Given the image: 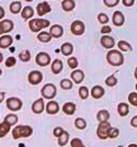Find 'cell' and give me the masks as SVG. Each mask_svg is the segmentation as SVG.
<instances>
[{
	"label": "cell",
	"instance_id": "1",
	"mask_svg": "<svg viewBox=\"0 0 137 147\" xmlns=\"http://www.w3.org/2000/svg\"><path fill=\"white\" fill-rule=\"evenodd\" d=\"M106 61L110 65L118 67L121 65H123L124 63V56L121 53V51L116 49H111L107 54H106Z\"/></svg>",
	"mask_w": 137,
	"mask_h": 147
},
{
	"label": "cell",
	"instance_id": "2",
	"mask_svg": "<svg viewBox=\"0 0 137 147\" xmlns=\"http://www.w3.org/2000/svg\"><path fill=\"white\" fill-rule=\"evenodd\" d=\"M33 134V129L29 125H18L12 131V137L14 140L22 137H30Z\"/></svg>",
	"mask_w": 137,
	"mask_h": 147
},
{
	"label": "cell",
	"instance_id": "3",
	"mask_svg": "<svg viewBox=\"0 0 137 147\" xmlns=\"http://www.w3.org/2000/svg\"><path fill=\"white\" fill-rule=\"evenodd\" d=\"M50 21L46 19H32L31 21H29V28L34 33L40 32L41 30L50 26Z\"/></svg>",
	"mask_w": 137,
	"mask_h": 147
},
{
	"label": "cell",
	"instance_id": "4",
	"mask_svg": "<svg viewBox=\"0 0 137 147\" xmlns=\"http://www.w3.org/2000/svg\"><path fill=\"white\" fill-rule=\"evenodd\" d=\"M41 93L44 97V99H48V100H52L56 97L57 94V89L56 86L54 84H46L44 85V87L41 90Z\"/></svg>",
	"mask_w": 137,
	"mask_h": 147
},
{
	"label": "cell",
	"instance_id": "5",
	"mask_svg": "<svg viewBox=\"0 0 137 147\" xmlns=\"http://www.w3.org/2000/svg\"><path fill=\"white\" fill-rule=\"evenodd\" d=\"M7 108L12 112H17V111H20L22 109V105H23V102L20 100L19 98H9L7 100Z\"/></svg>",
	"mask_w": 137,
	"mask_h": 147
},
{
	"label": "cell",
	"instance_id": "6",
	"mask_svg": "<svg viewBox=\"0 0 137 147\" xmlns=\"http://www.w3.org/2000/svg\"><path fill=\"white\" fill-rule=\"evenodd\" d=\"M111 127L110 123L109 122H100L99 126L97 129V135L100 140H106L109 138L107 137V133H109V129Z\"/></svg>",
	"mask_w": 137,
	"mask_h": 147
},
{
	"label": "cell",
	"instance_id": "7",
	"mask_svg": "<svg viewBox=\"0 0 137 147\" xmlns=\"http://www.w3.org/2000/svg\"><path fill=\"white\" fill-rule=\"evenodd\" d=\"M85 30H86V26H85V23L82 21H79V20H76L74 21L71 25H70V31L74 35H82L85 33Z\"/></svg>",
	"mask_w": 137,
	"mask_h": 147
},
{
	"label": "cell",
	"instance_id": "8",
	"mask_svg": "<svg viewBox=\"0 0 137 147\" xmlns=\"http://www.w3.org/2000/svg\"><path fill=\"white\" fill-rule=\"evenodd\" d=\"M28 80L33 86L38 85L43 80V74L41 71H38V70H32L31 73L29 74V76H28Z\"/></svg>",
	"mask_w": 137,
	"mask_h": 147
},
{
	"label": "cell",
	"instance_id": "9",
	"mask_svg": "<svg viewBox=\"0 0 137 147\" xmlns=\"http://www.w3.org/2000/svg\"><path fill=\"white\" fill-rule=\"evenodd\" d=\"M35 61L38 66L41 67H45L47 65L50 64V56L47 54V53H44V52H41L38 53L36 57H35Z\"/></svg>",
	"mask_w": 137,
	"mask_h": 147
},
{
	"label": "cell",
	"instance_id": "10",
	"mask_svg": "<svg viewBox=\"0 0 137 147\" xmlns=\"http://www.w3.org/2000/svg\"><path fill=\"white\" fill-rule=\"evenodd\" d=\"M101 45L103 46V47H105L107 49H112L114 47V45H115V41H114V38L111 36H109V35H103V36L101 37Z\"/></svg>",
	"mask_w": 137,
	"mask_h": 147
},
{
	"label": "cell",
	"instance_id": "11",
	"mask_svg": "<svg viewBox=\"0 0 137 147\" xmlns=\"http://www.w3.org/2000/svg\"><path fill=\"white\" fill-rule=\"evenodd\" d=\"M50 34L52 38H58V37H62V34H64V29H62V25L59 24H55L50 28Z\"/></svg>",
	"mask_w": 137,
	"mask_h": 147
},
{
	"label": "cell",
	"instance_id": "12",
	"mask_svg": "<svg viewBox=\"0 0 137 147\" xmlns=\"http://www.w3.org/2000/svg\"><path fill=\"white\" fill-rule=\"evenodd\" d=\"M50 10H52V8L47 2H41L36 7V12L40 17H43L44 14H47L48 12H50Z\"/></svg>",
	"mask_w": 137,
	"mask_h": 147
},
{
	"label": "cell",
	"instance_id": "13",
	"mask_svg": "<svg viewBox=\"0 0 137 147\" xmlns=\"http://www.w3.org/2000/svg\"><path fill=\"white\" fill-rule=\"evenodd\" d=\"M45 110L48 114H52V115L57 114L59 112V104L57 103L56 101H50L48 103L46 104Z\"/></svg>",
	"mask_w": 137,
	"mask_h": 147
},
{
	"label": "cell",
	"instance_id": "14",
	"mask_svg": "<svg viewBox=\"0 0 137 147\" xmlns=\"http://www.w3.org/2000/svg\"><path fill=\"white\" fill-rule=\"evenodd\" d=\"M13 22L11 20H3V21H0V30L2 33H9L13 30Z\"/></svg>",
	"mask_w": 137,
	"mask_h": 147
},
{
	"label": "cell",
	"instance_id": "15",
	"mask_svg": "<svg viewBox=\"0 0 137 147\" xmlns=\"http://www.w3.org/2000/svg\"><path fill=\"white\" fill-rule=\"evenodd\" d=\"M32 111L35 114H41L44 111V100L43 99H38L35 100V102L32 104Z\"/></svg>",
	"mask_w": 137,
	"mask_h": 147
},
{
	"label": "cell",
	"instance_id": "16",
	"mask_svg": "<svg viewBox=\"0 0 137 147\" xmlns=\"http://www.w3.org/2000/svg\"><path fill=\"white\" fill-rule=\"evenodd\" d=\"M113 24L115 26H121V25L124 24L125 22V17L124 14L121 12V11H116L113 14Z\"/></svg>",
	"mask_w": 137,
	"mask_h": 147
},
{
	"label": "cell",
	"instance_id": "17",
	"mask_svg": "<svg viewBox=\"0 0 137 147\" xmlns=\"http://www.w3.org/2000/svg\"><path fill=\"white\" fill-rule=\"evenodd\" d=\"M70 77H71V79H73L74 82H76V84H80V82H82L83 79H85V74H83L82 70L75 69V70L71 73Z\"/></svg>",
	"mask_w": 137,
	"mask_h": 147
},
{
	"label": "cell",
	"instance_id": "18",
	"mask_svg": "<svg viewBox=\"0 0 137 147\" xmlns=\"http://www.w3.org/2000/svg\"><path fill=\"white\" fill-rule=\"evenodd\" d=\"M62 112L67 115H73L76 112V104L73 102H66L62 108Z\"/></svg>",
	"mask_w": 137,
	"mask_h": 147
},
{
	"label": "cell",
	"instance_id": "19",
	"mask_svg": "<svg viewBox=\"0 0 137 147\" xmlns=\"http://www.w3.org/2000/svg\"><path fill=\"white\" fill-rule=\"evenodd\" d=\"M13 38L10 35H2L0 36V49H7L10 45H12Z\"/></svg>",
	"mask_w": 137,
	"mask_h": 147
},
{
	"label": "cell",
	"instance_id": "20",
	"mask_svg": "<svg viewBox=\"0 0 137 147\" xmlns=\"http://www.w3.org/2000/svg\"><path fill=\"white\" fill-rule=\"evenodd\" d=\"M50 68H52L53 74L58 75V74L62 70V68H64V64H62V61H60V59H55V61H53V63H52Z\"/></svg>",
	"mask_w": 137,
	"mask_h": 147
},
{
	"label": "cell",
	"instance_id": "21",
	"mask_svg": "<svg viewBox=\"0 0 137 147\" xmlns=\"http://www.w3.org/2000/svg\"><path fill=\"white\" fill-rule=\"evenodd\" d=\"M104 89L102 88L101 86H94L92 89H91V96H92V98L94 99H100L102 98L103 96H104Z\"/></svg>",
	"mask_w": 137,
	"mask_h": 147
},
{
	"label": "cell",
	"instance_id": "22",
	"mask_svg": "<svg viewBox=\"0 0 137 147\" xmlns=\"http://www.w3.org/2000/svg\"><path fill=\"white\" fill-rule=\"evenodd\" d=\"M76 7L75 0H62V8L64 11L69 12V11H73Z\"/></svg>",
	"mask_w": 137,
	"mask_h": 147
},
{
	"label": "cell",
	"instance_id": "23",
	"mask_svg": "<svg viewBox=\"0 0 137 147\" xmlns=\"http://www.w3.org/2000/svg\"><path fill=\"white\" fill-rule=\"evenodd\" d=\"M118 112L121 117H126L130 113V107H128V104L125 103V102L120 103L118 105Z\"/></svg>",
	"mask_w": 137,
	"mask_h": 147
},
{
	"label": "cell",
	"instance_id": "24",
	"mask_svg": "<svg viewBox=\"0 0 137 147\" xmlns=\"http://www.w3.org/2000/svg\"><path fill=\"white\" fill-rule=\"evenodd\" d=\"M21 16H22V18L24 19V20L31 19L32 17L34 16V10H33V8L30 6L24 7L23 10H22V12H21Z\"/></svg>",
	"mask_w": 137,
	"mask_h": 147
},
{
	"label": "cell",
	"instance_id": "25",
	"mask_svg": "<svg viewBox=\"0 0 137 147\" xmlns=\"http://www.w3.org/2000/svg\"><path fill=\"white\" fill-rule=\"evenodd\" d=\"M60 51H62V55L69 56L71 55L73 52H74V46H73V44L70 43H64L62 45V47H60Z\"/></svg>",
	"mask_w": 137,
	"mask_h": 147
},
{
	"label": "cell",
	"instance_id": "26",
	"mask_svg": "<svg viewBox=\"0 0 137 147\" xmlns=\"http://www.w3.org/2000/svg\"><path fill=\"white\" fill-rule=\"evenodd\" d=\"M110 119V113L106 110H100L97 114V120L99 122H107Z\"/></svg>",
	"mask_w": 137,
	"mask_h": 147
},
{
	"label": "cell",
	"instance_id": "27",
	"mask_svg": "<svg viewBox=\"0 0 137 147\" xmlns=\"http://www.w3.org/2000/svg\"><path fill=\"white\" fill-rule=\"evenodd\" d=\"M38 40L42 43H48L50 40H52V36L48 32H40L38 35Z\"/></svg>",
	"mask_w": 137,
	"mask_h": 147
},
{
	"label": "cell",
	"instance_id": "28",
	"mask_svg": "<svg viewBox=\"0 0 137 147\" xmlns=\"http://www.w3.org/2000/svg\"><path fill=\"white\" fill-rule=\"evenodd\" d=\"M10 129H11V126L6 122H2L0 123V138H2V137H5L9 132H10Z\"/></svg>",
	"mask_w": 137,
	"mask_h": 147
},
{
	"label": "cell",
	"instance_id": "29",
	"mask_svg": "<svg viewBox=\"0 0 137 147\" xmlns=\"http://www.w3.org/2000/svg\"><path fill=\"white\" fill-rule=\"evenodd\" d=\"M18 120H19V117H17L15 114H8V115H6V117H5L3 122L8 123L10 126H13V125H15V124L18 123Z\"/></svg>",
	"mask_w": 137,
	"mask_h": 147
},
{
	"label": "cell",
	"instance_id": "30",
	"mask_svg": "<svg viewBox=\"0 0 137 147\" xmlns=\"http://www.w3.org/2000/svg\"><path fill=\"white\" fill-rule=\"evenodd\" d=\"M68 141H69L68 132L64 131V132H62V134L58 137V145H59V146H65V145H67V144H68Z\"/></svg>",
	"mask_w": 137,
	"mask_h": 147
},
{
	"label": "cell",
	"instance_id": "31",
	"mask_svg": "<svg viewBox=\"0 0 137 147\" xmlns=\"http://www.w3.org/2000/svg\"><path fill=\"white\" fill-rule=\"evenodd\" d=\"M19 59L21 61H29L31 59V53H30V51H28V49H24V51H22V52H20L19 53Z\"/></svg>",
	"mask_w": 137,
	"mask_h": 147
},
{
	"label": "cell",
	"instance_id": "32",
	"mask_svg": "<svg viewBox=\"0 0 137 147\" xmlns=\"http://www.w3.org/2000/svg\"><path fill=\"white\" fill-rule=\"evenodd\" d=\"M21 9H22V5H21L20 1H13L12 3L10 5V11L12 13H14V14L20 12Z\"/></svg>",
	"mask_w": 137,
	"mask_h": 147
},
{
	"label": "cell",
	"instance_id": "33",
	"mask_svg": "<svg viewBox=\"0 0 137 147\" xmlns=\"http://www.w3.org/2000/svg\"><path fill=\"white\" fill-rule=\"evenodd\" d=\"M75 126L78 129H85L86 126H87V122H86V120L82 119V117H77L75 120Z\"/></svg>",
	"mask_w": 137,
	"mask_h": 147
},
{
	"label": "cell",
	"instance_id": "34",
	"mask_svg": "<svg viewBox=\"0 0 137 147\" xmlns=\"http://www.w3.org/2000/svg\"><path fill=\"white\" fill-rule=\"evenodd\" d=\"M118 46L120 51H123V52H130V51H132L131 44L127 43L126 41H120L118 43Z\"/></svg>",
	"mask_w": 137,
	"mask_h": 147
},
{
	"label": "cell",
	"instance_id": "35",
	"mask_svg": "<svg viewBox=\"0 0 137 147\" xmlns=\"http://www.w3.org/2000/svg\"><path fill=\"white\" fill-rule=\"evenodd\" d=\"M73 85H74V82L69 79H62L60 81V87L64 90H70L73 88Z\"/></svg>",
	"mask_w": 137,
	"mask_h": 147
},
{
	"label": "cell",
	"instance_id": "36",
	"mask_svg": "<svg viewBox=\"0 0 137 147\" xmlns=\"http://www.w3.org/2000/svg\"><path fill=\"white\" fill-rule=\"evenodd\" d=\"M79 96H80V98L82 99V100H86V99L89 97V90H88L87 87L82 86L79 88Z\"/></svg>",
	"mask_w": 137,
	"mask_h": 147
},
{
	"label": "cell",
	"instance_id": "37",
	"mask_svg": "<svg viewBox=\"0 0 137 147\" xmlns=\"http://www.w3.org/2000/svg\"><path fill=\"white\" fill-rule=\"evenodd\" d=\"M116 84H118V79H116V77H114V75H112V76H109V77L105 79V85H106V86L114 87Z\"/></svg>",
	"mask_w": 137,
	"mask_h": 147
},
{
	"label": "cell",
	"instance_id": "38",
	"mask_svg": "<svg viewBox=\"0 0 137 147\" xmlns=\"http://www.w3.org/2000/svg\"><path fill=\"white\" fill-rule=\"evenodd\" d=\"M118 135H120L118 129H116V127H110L109 133H107V137L109 138H116Z\"/></svg>",
	"mask_w": 137,
	"mask_h": 147
},
{
	"label": "cell",
	"instance_id": "39",
	"mask_svg": "<svg viewBox=\"0 0 137 147\" xmlns=\"http://www.w3.org/2000/svg\"><path fill=\"white\" fill-rule=\"evenodd\" d=\"M128 102L134 105V107H137V92H132L128 94Z\"/></svg>",
	"mask_w": 137,
	"mask_h": 147
},
{
	"label": "cell",
	"instance_id": "40",
	"mask_svg": "<svg viewBox=\"0 0 137 147\" xmlns=\"http://www.w3.org/2000/svg\"><path fill=\"white\" fill-rule=\"evenodd\" d=\"M67 64H68L69 68L71 69H75L78 66V59L76 57H69L68 61H67Z\"/></svg>",
	"mask_w": 137,
	"mask_h": 147
},
{
	"label": "cell",
	"instance_id": "41",
	"mask_svg": "<svg viewBox=\"0 0 137 147\" xmlns=\"http://www.w3.org/2000/svg\"><path fill=\"white\" fill-rule=\"evenodd\" d=\"M70 146L71 147H86L83 145L82 141L79 140V138H73V140L70 141Z\"/></svg>",
	"mask_w": 137,
	"mask_h": 147
},
{
	"label": "cell",
	"instance_id": "42",
	"mask_svg": "<svg viewBox=\"0 0 137 147\" xmlns=\"http://www.w3.org/2000/svg\"><path fill=\"white\" fill-rule=\"evenodd\" d=\"M98 20H99L100 23H102V24H106V23L109 22V17L106 16L105 13H99V16H98Z\"/></svg>",
	"mask_w": 137,
	"mask_h": 147
},
{
	"label": "cell",
	"instance_id": "43",
	"mask_svg": "<svg viewBox=\"0 0 137 147\" xmlns=\"http://www.w3.org/2000/svg\"><path fill=\"white\" fill-rule=\"evenodd\" d=\"M15 64H17V58H15V57H13V56L8 57V59L6 61V66H7V67H13Z\"/></svg>",
	"mask_w": 137,
	"mask_h": 147
},
{
	"label": "cell",
	"instance_id": "44",
	"mask_svg": "<svg viewBox=\"0 0 137 147\" xmlns=\"http://www.w3.org/2000/svg\"><path fill=\"white\" fill-rule=\"evenodd\" d=\"M103 2H104V5H105L106 7L113 8V7L118 6L120 0H103Z\"/></svg>",
	"mask_w": 137,
	"mask_h": 147
},
{
	"label": "cell",
	"instance_id": "45",
	"mask_svg": "<svg viewBox=\"0 0 137 147\" xmlns=\"http://www.w3.org/2000/svg\"><path fill=\"white\" fill-rule=\"evenodd\" d=\"M62 132H64V129H62L60 126H57V127H55V129H54V131H53V134H54V136H55V137H57V138H58V137L62 134Z\"/></svg>",
	"mask_w": 137,
	"mask_h": 147
},
{
	"label": "cell",
	"instance_id": "46",
	"mask_svg": "<svg viewBox=\"0 0 137 147\" xmlns=\"http://www.w3.org/2000/svg\"><path fill=\"white\" fill-rule=\"evenodd\" d=\"M111 28L109 26V25H104L102 29H101V32L103 33V34H107V33H111Z\"/></svg>",
	"mask_w": 137,
	"mask_h": 147
},
{
	"label": "cell",
	"instance_id": "47",
	"mask_svg": "<svg viewBox=\"0 0 137 147\" xmlns=\"http://www.w3.org/2000/svg\"><path fill=\"white\" fill-rule=\"evenodd\" d=\"M123 5L125 7H132L134 5V0H123Z\"/></svg>",
	"mask_w": 137,
	"mask_h": 147
},
{
	"label": "cell",
	"instance_id": "48",
	"mask_svg": "<svg viewBox=\"0 0 137 147\" xmlns=\"http://www.w3.org/2000/svg\"><path fill=\"white\" fill-rule=\"evenodd\" d=\"M131 125L132 126H134V127H137V115H135V117L132 119Z\"/></svg>",
	"mask_w": 137,
	"mask_h": 147
},
{
	"label": "cell",
	"instance_id": "49",
	"mask_svg": "<svg viewBox=\"0 0 137 147\" xmlns=\"http://www.w3.org/2000/svg\"><path fill=\"white\" fill-rule=\"evenodd\" d=\"M5 17V10H3V8L2 7H0V20Z\"/></svg>",
	"mask_w": 137,
	"mask_h": 147
},
{
	"label": "cell",
	"instance_id": "50",
	"mask_svg": "<svg viewBox=\"0 0 137 147\" xmlns=\"http://www.w3.org/2000/svg\"><path fill=\"white\" fill-rule=\"evenodd\" d=\"M5 96H6V93H5V92H0V103L5 100Z\"/></svg>",
	"mask_w": 137,
	"mask_h": 147
},
{
	"label": "cell",
	"instance_id": "51",
	"mask_svg": "<svg viewBox=\"0 0 137 147\" xmlns=\"http://www.w3.org/2000/svg\"><path fill=\"white\" fill-rule=\"evenodd\" d=\"M2 61H3V55H2L1 53H0V63H1Z\"/></svg>",
	"mask_w": 137,
	"mask_h": 147
},
{
	"label": "cell",
	"instance_id": "52",
	"mask_svg": "<svg viewBox=\"0 0 137 147\" xmlns=\"http://www.w3.org/2000/svg\"><path fill=\"white\" fill-rule=\"evenodd\" d=\"M128 147H137V145H136V144H130V145H128Z\"/></svg>",
	"mask_w": 137,
	"mask_h": 147
},
{
	"label": "cell",
	"instance_id": "53",
	"mask_svg": "<svg viewBox=\"0 0 137 147\" xmlns=\"http://www.w3.org/2000/svg\"><path fill=\"white\" fill-rule=\"evenodd\" d=\"M135 78L137 79V67H136V69H135Z\"/></svg>",
	"mask_w": 137,
	"mask_h": 147
},
{
	"label": "cell",
	"instance_id": "54",
	"mask_svg": "<svg viewBox=\"0 0 137 147\" xmlns=\"http://www.w3.org/2000/svg\"><path fill=\"white\" fill-rule=\"evenodd\" d=\"M26 2H31V1H33V0H25Z\"/></svg>",
	"mask_w": 137,
	"mask_h": 147
},
{
	"label": "cell",
	"instance_id": "55",
	"mask_svg": "<svg viewBox=\"0 0 137 147\" xmlns=\"http://www.w3.org/2000/svg\"><path fill=\"white\" fill-rule=\"evenodd\" d=\"M1 74H2V70H1V69H0V76H1Z\"/></svg>",
	"mask_w": 137,
	"mask_h": 147
},
{
	"label": "cell",
	"instance_id": "56",
	"mask_svg": "<svg viewBox=\"0 0 137 147\" xmlns=\"http://www.w3.org/2000/svg\"><path fill=\"white\" fill-rule=\"evenodd\" d=\"M0 34H2V32H1V30H0Z\"/></svg>",
	"mask_w": 137,
	"mask_h": 147
},
{
	"label": "cell",
	"instance_id": "57",
	"mask_svg": "<svg viewBox=\"0 0 137 147\" xmlns=\"http://www.w3.org/2000/svg\"><path fill=\"white\" fill-rule=\"evenodd\" d=\"M136 90H137V85H136Z\"/></svg>",
	"mask_w": 137,
	"mask_h": 147
}]
</instances>
